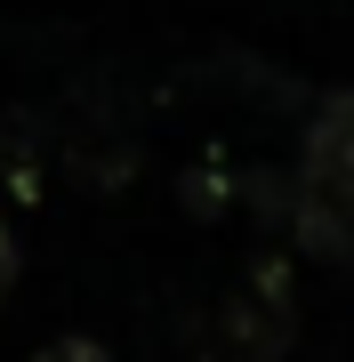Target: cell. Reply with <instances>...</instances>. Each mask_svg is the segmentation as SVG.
I'll return each instance as SVG.
<instances>
[{"label":"cell","mask_w":354,"mask_h":362,"mask_svg":"<svg viewBox=\"0 0 354 362\" xmlns=\"http://www.w3.org/2000/svg\"><path fill=\"white\" fill-rule=\"evenodd\" d=\"M298 242L322 258H354V89L322 97L298 153Z\"/></svg>","instance_id":"obj_1"},{"label":"cell","mask_w":354,"mask_h":362,"mask_svg":"<svg viewBox=\"0 0 354 362\" xmlns=\"http://www.w3.org/2000/svg\"><path fill=\"white\" fill-rule=\"evenodd\" d=\"M290 338H298L290 274H282V266H258V274L218 306V322H210V362H282Z\"/></svg>","instance_id":"obj_2"},{"label":"cell","mask_w":354,"mask_h":362,"mask_svg":"<svg viewBox=\"0 0 354 362\" xmlns=\"http://www.w3.org/2000/svg\"><path fill=\"white\" fill-rule=\"evenodd\" d=\"M33 362H113V354L97 346V338H57V346H40Z\"/></svg>","instance_id":"obj_3"},{"label":"cell","mask_w":354,"mask_h":362,"mask_svg":"<svg viewBox=\"0 0 354 362\" xmlns=\"http://www.w3.org/2000/svg\"><path fill=\"white\" fill-rule=\"evenodd\" d=\"M8 290H16V242H8V226H0V306H8Z\"/></svg>","instance_id":"obj_4"}]
</instances>
